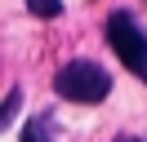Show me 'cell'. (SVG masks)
<instances>
[{
  "mask_svg": "<svg viewBox=\"0 0 147 142\" xmlns=\"http://www.w3.org/2000/svg\"><path fill=\"white\" fill-rule=\"evenodd\" d=\"M54 93L67 98V102H102L111 93V76L89 58H76V62H63L54 76Z\"/></svg>",
  "mask_w": 147,
  "mask_h": 142,
  "instance_id": "1",
  "label": "cell"
},
{
  "mask_svg": "<svg viewBox=\"0 0 147 142\" xmlns=\"http://www.w3.org/2000/svg\"><path fill=\"white\" fill-rule=\"evenodd\" d=\"M116 142H138V138H129V133H120V138H116Z\"/></svg>",
  "mask_w": 147,
  "mask_h": 142,
  "instance_id": "6",
  "label": "cell"
},
{
  "mask_svg": "<svg viewBox=\"0 0 147 142\" xmlns=\"http://www.w3.org/2000/svg\"><path fill=\"white\" fill-rule=\"evenodd\" d=\"M22 142H49V124L45 120H27L22 124Z\"/></svg>",
  "mask_w": 147,
  "mask_h": 142,
  "instance_id": "5",
  "label": "cell"
},
{
  "mask_svg": "<svg viewBox=\"0 0 147 142\" xmlns=\"http://www.w3.org/2000/svg\"><path fill=\"white\" fill-rule=\"evenodd\" d=\"M107 44L116 49V58L125 62V71H134L138 80H147V36H143V27L134 22V13L116 9V13L107 18Z\"/></svg>",
  "mask_w": 147,
  "mask_h": 142,
  "instance_id": "2",
  "label": "cell"
},
{
  "mask_svg": "<svg viewBox=\"0 0 147 142\" xmlns=\"http://www.w3.org/2000/svg\"><path fill=\"white\" fill-rule=\"evenodd\" d=\"M18 107H22V89H9V93H5V102H0V129H5V124H13Z\"/></svg>",
  "mask_w": 147,
  "mask_h": 142,
  "instance_id": "3",
  "label": "cell"
},
{
  "mask_svg": "<svg viewBox=\"0 0 147 142\" xmlns=\"http://www.w3.org/2000/svg\"><path fill=\"white\" fill-rule=\"evenodd\" d=\"M27 9L36 18H58V13H63V0H27Z\"/></svg>",
  "mask_w": 147,
  "mask_h": 142,
  "instance_id": "4",
  "label": "cell"
}]
</instances>
